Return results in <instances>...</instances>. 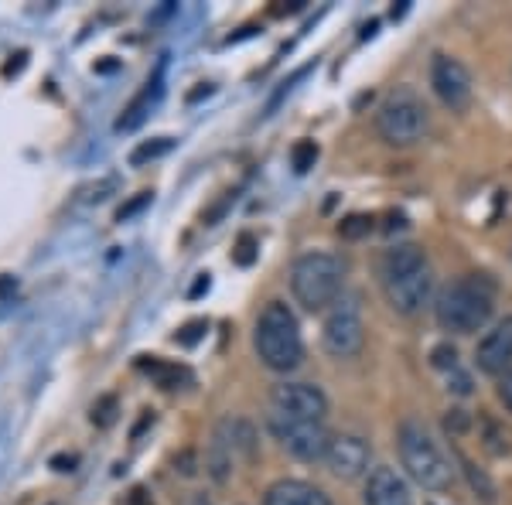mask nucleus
<instances>
[{"label":"nucleus","mask_w":512,"mask_h":505,"mask_svg":"<svg viewBox=\"0 0 512 505\" xmlns=\"http://www.w3.org/2000/svg\"><path fill=\"white\" fill-rule=\"evenodd\" d=\"M263 505H332V499L311 482H301V478H280V482L267 488Z\"/></svg>","instance_id":"nucleus-15"},{"label":"nucleus","mask_w":512,"mask_h":505,"mask_svg":"<svg viewBox=\"0 0 512 505\" xmlns=\"http://www.w3.org/2000/svg\"><path fill=\"white\" fill-rule=\"evenodd\" d=\"M383 291L386 301L393 304L396 314H414L424 311V304L431 301L434 291V270L427 260L424 246L417 243H396L393 250H386L383 256Z\"/></svg>","instance_id":"nucleus-1"},{"label":"nucleus","mask_w":512,"mask_h":505,"mask_svg":"<svg viewBox=\"0 0 512 505\" xmlns=\"http://www.w3.org/2000/svg\"><path fill=\"white\" fill-rule=\"evenodd\" d=\"M117 420V396H103L99 403H93V424L110 427Z\"/></svg>","instance_id":"nucleus-25"},{"label":"nucleus","mask_w":512,"mask_h":505,"mask_svg":"<svg viewBox=\"0 0 512 505\" xmlns=\"http://www.w3.org/2000/svg\"><path fill=\"white\" fill-rule=\"evenodd\" d=\"M495 311V280L489 273H465L451 280L434 304L437 325L451 335H472V331L489 325Z\"/></svg>","instance_id":"nucleus-2"},{"label":"nucleus","mask_w":512,"mask_h":505,"mask_svg":"<svg viewBox=\"0 0 512 505\" xmlns=\"http://www.w3.org/2000/svg\"><path fill=\"white\" fill-rule=\"evenodd\" d=\"M458 461H461V468H465V475H468V482H472V488L478 495H482V502H492V482L489 478L482 475V471H478L472 461L465 458V454H458Z\"/></svg>","instance_id":"nucleus-23"},{"label":"nucleus","mask_w":512,"mask_h":505,"mask_svg":"<svg viewBox=\"0 0 512 505\" xmlns=\"http://www.w3.org/2000/svg\"><path fill=\"white\" fill-rule=\"evenodd\" d=\"M11 291H18V280H14V277H0V297H7Z\"/></svg>","instance_id":"nucleus-32"},{"label":"nucleus","mask_w":512,"mask_h":505,"mask_svg":"<svg viewBox=\"0 0 512 505\" xmlns=\"http://www.w3.org/2000/svg\"><path fill=\"white\" fill-rule=\"evenodd\" d=\"M175 471H181L185 478H192L195 471H198V458H195V451H181L178 458H175Z\"/></svg>","instance_id":"nucleus-28"},{"label":"nucleus","mask_w":512,"mask_h":505,"mask_svg":"<svg viewBox=\"0 0 512 505\" xmlns=\"http://www.w3.org/2000/svg\"><path fill=\"white\" fill-rule=\"evenodd\" d=\"M151 202H154V192H140V195H134V198H130V202L117 212V222H130L137 212H144Z\"/></svg>","instance_id":"nucleus-27"},{"label":"nucleus","mask_w":512,"mask_h":505,"mask_svg":"<svg viewBox=\"0 0 512 505\" xmlns=\"http://www.w3.org/2000/svg\"><path fill=\"white\" fill-rule=\"evenodd\" d=\"M321 342H325V352L332 359H355L366 345V325H362V311L355 297H342L325 318V328H321Z\"/></svg>","instance_id":"nucleus-8"},{"label":"nucleus","mask_w":512,"mask_h":505,"mask_svg":"<svg viewBox=\"0 0 512 505\" xmlns=\"http://www.w3.org/2000/svg\"><path fill=\"white\" fill-rule=\"evenodd\" d=\"M212 287V280H209V273H198V280H195V287L188 291V297H198V294H205Z\"/></svg>","instance_id":"nucleus-31"},{"label":"nucleus","mask_w":512,"mask_h":505,"mask_svg":"<svg viewBox=\"0 0 512 505\" xmlns=\"http://www.w3.org/2000/svg\"><path fill=\"white\" fill-rule=\"evenodd\" d=\"M52 465L59 471H72V465H76V454H69V458H55Z\"/></svg>","instance_id":"nucleus-33"},{"label":"nucleus","mask_w":512,"mask_h":505,"mask_svg":"<svg viewBox=\"0 0 512 505\" xmlns=\"http://www.w3.org/2000/svg\"><path fill=\"white\" fill-rule=\"evenodd\" d=\"M369 444L362 441V437L355 434H338L332 437V447H328L325 461H328V471H332L335 478H342V482H352V478H362L369 468Z\"/></svg>","instance_id":"nucleus-13"},{"label":"nucleus","mask_w":512,"mask_h":505,"mask_svg":"<svg viewBox=\"0 0 512 505\" xmlns=\"http://www.w3.org/2000/svg\"><path fill=\"white\" fill-rule=\"evenodd\" d=\"M291 291L304 311H332L345 297V263L328 250L297 256L291 267Z\"/></svg>","instance_id":"nucleus-3"},{"label":"nucleus","mask_w":512,"mask_h":505,"mask_svg":"<svg viewBox=\"0 0 512 505\" xmlns=\"http://www.w3.org/2000/svg\"><path fill=\"white\" fill-rule=\"evenodd\" d=\"M376 130L390 147H414L431 130V113L410 86L393 89L376 110Z\"/></svg>","instance_id":"nucleus-6"},{"label":"nucleus","mask_w":512,"mask_h":505,"mask_svg":"<svg viewBox=\"0 0 512 505\" xmlns=\"http://www.w3.org/2000/svg\"><path fill=\"white\" fill-rule=\"evenodd\" d=\"M256 250H260L256 236L243 233V236L236 239V246H233V263H239V267H253V263H256Z\"/></svg>","instance_id":"nucleus-22"},{"label":"nucleus","mask_w":512,"mask_h":505,"mask_svg":"<svg viewBox=\"0 0 512 505\" xmlns=\"http://www.w3.org/2000/svg\"><path fill=\"white\" fill-rule=\"evenodd\" d=\"M253 345L256 355L267 369L274 372H294L304 359V342H301V325H297L294 311L284 301H270L260 311L253 328Z\"/></svg>","instance_id":"nucleus-4"},{"label":"nucleus","mask_w":512,"mask_h":505,"mask_svg":"<svg viewBox=\"0 0 512 505\" xmlns=\"http://www.w3.org/2000/svg\"><path fill=\"white\" fill-rule=\"evenodd\" d=\"M158 96H161V72L154 79H147V86L140 89V96L127 106V110H123V117L117 120V130H137L140 123L147 120L151 106L158 103Z\"/></svg>","instance_id":"nucleus-17"},{"label":"nucleus","mask_w":512,"mask_h":505,"mask_svg":"<svg viewBox=\"0 0 512 505\" xmlns=\"http://www.w3.org/2000/svg\"><path fill=\"white\" fill-rule=\"evenodd\" d=\"M315 164H318V144L315 140H297L294 151H291V168L297 175H308Z\"/></svg>","instance_id":"nucleus-20"},{"label":"nucleus","mask_w":512,"mask_h":505,"mask_svg":"<svg viewBox=\"0 0 512 505\" xmlns=\"http://www.w3.org/2000/svg\"><path fill=\"white\" fill-rule=\"evenodd\" d=\"M175 147V140L171 137H154V140H144L140 147H134V154H130V164L134 168H140V164H147V161H158V157H164Z\"/></svg>","instance_id":"nucleus-19"},{"label":"nucleus","mask_w":512,"mask_h":505,"mask_svg":"<svg viewBox=\"0 0 512 505\" xmlns=\"http://www.w3.org/2000/svg\"><path fill=\"white\" fill-rule=\"evenodd\" d=\"M499 400H502V407L512 413V369L499 379Z\"/></svg>","instance_id":"nucleus-29"},{"label":"nucleus","mask_w":512,"mask_h":505,"mask_svg":"<svg viewBox=\"0 0 512 505\" xmlns=\"http://www.w3.org/2000/svg\"><path fill=\"white\" fill-rule=\"evenodd\" d=\"M137 369L144 372V376H151L154 386H161V389H181L185 383H192V372H188L185 366L168 362V359H158V355H140Z\"/></svg>","instance_id":"nucleus-16"},{"label":"nucleus","mask_w":512,"mask_h":505,"mask_svg":"<svg viewBox=\"0 0 512 505\" xmlns=\"http://www.w3.org/2000/svg\"><path fill=\"white\" fill-rule=\"evenodd\" d=\"M205 331H209V321H188V325L175 335V342L185 345V349H192V345H198L205 338Z\"/></svg>","instance_id":"nucleus-24"},{"label":"nucleus","mask_w":512,"mask_h":505,"mask_svg":"<svg viewBox=\"0 0 512 505\" xmlns=\"http://www.w3.org/2000/svg\"><path fill=\"white\" fill-rule=\"evenodd\" d=\"M270 417L318 420V424H325L328 396L315 383H280L270 393Z\"/></svg>","instance_id":"nucleus-10"},{"label":"nucleus","mask_w":512,"mask_h":505,"mask_svg":"<svg viewBox=\"0 0 512 505\" xmlns=\"http://www.w3.org/2000/svg\"><path fill=\"white\" fill-rule=\"evenodd\" d=\"M366 505H414L407 478L390 465H376L366 478Z\"/></svg>","instance_id":"nucleus-14"},{"label":"nucleus","mask_w":512,"mask_h":505,"mask_svg":"<svg viewBox=\"0 0 512 505\" xmlns=\"http://www.w3.org/2000/svg\"><path fill=\"white\" fill-rule=\"evenodd\" d=\"M444 427L454 430V434H461V430L468 427V417H465V410H451L448 413V420H444Z\"/></svg>","instance_id":"nucleus-30"},{"label":"nucleus","mask_w":512,"mask_h":505,"mask_svg":"<svg viewBox=\"0 0 512 505\" xmlns=\"http://www.w3.org/2000/svg\"><path fill=\"white\" fill-rule=\"evenodd\" d=\"M431 362H434V369H441V372L461 369V366H458V352H454V345H437V349L431 352Z\"/></svg>","instance_id":"nucleus-26"},{"label":"nucleus","mask_w":512,"mask_h":505,"mask_svg":"<svg viewBox=\"0 0 512 505\" xmlns=\"http://www.w3.org/2000/svg\"><path fill=\"white\" fill-rule=\"evenodd\" d=\"M256 451H260V441H256V427L250 424V420L226 417V420H219L216 434H212V441H209L205 471H209L219 485H226L243 461L256 458Z\"/></svg>","instance_id":"nucleus-7"},{"label":"nucleus","mask_w":512,"mask_h":505,"mask_svg":"<svg viewBox=\"0 0 512 505\" xmlns=\"http://www.w3.org/2000/svg\"><path fill=\"white\" fill-rule=\"evenodd\" d=\"M373 233V215H349V219L338 222V236L342 239H362Z\"/></svg>","instance_id":"nucleus-21"},{"label":"nucleus","mask_w":512,"mask_h":505,"mask_svg":"<svg viewBox=\"0 0 512 505\" xmlns=\"http://www.w3.org/2000/svg\"><path fill=\"white\" fill-rule=\"evenodd\" d=\"M396 451H400V461L407 468V475L414 478L420 488L427 492H444L454 482V468L448 461V454L441 451V444L431 437L420 420H403L400 430H396Z\"/></svg>","instance_id":"nucleus-5"},{"label":"nucleus","mask_w":512,"mask_h":505,"mask_svg":"<svg viewBox=\"0 0 512 505\" xmlns=\"http://www.w3.org/2000/svg\"><path fill=\"white\" fill-rule=\"evenodd\" d=\"M188 505H212L209 499H205V495H195V499L192 502H188Z\"/></svg>","instance_id":"nucleus-35"},{"label":"nucleus","mask_w":512,"mask_h":505,"mask_svg":"<svg viewBox=\"0 0 512 505\" xmlns=\"http://www.w3.org/2000/svg\"><path fill=\"white\" fill-rule=\"evenodd\" d=\"M117 188H120V178L117 175H106V178H99V181H89V185L79 188V202L99 205V202H106L110 195H117Z\"/></svg>","instance_id":"nucleus-18"},{"label":"nucleus","mask_w":512,"mask_h":505,"mask_svg":"<svg viewBox=\"0 0 512 505\" xmlns=\"http://www.w3.org/2000/svg\"><path fill=\"white\" fill-rule=\"evenodd\" d=\"M267 420H270V434L277 437L280 447L301 461L325 458L328 447H332V434L318 420H287V417H267Z\"/></svg>","instance_id":"nucleus-9"},{"label":"nucleus","mask_w":512,"mask_h":505,"mask_svg":"<svg viewBox=\"0 0 512 505\" xmlns=\"http://www.w3.org/2000/svg\"><path fill=\"white\" fill-rule=\"evenodd\" d=\"M431 86L451 113H465L472 106V72L454 55L437 52L431 59Z\"/></svg>","instance_id":"nucleus-11"},{"label":"nucleus","mask_w":512,"mask_h":505,"mask_svg":"<svg viewBox=\"0 0 512 505\" xmlns=\"http://www.w3.org/2000/svg\"><path fill=\"white\" fill-rule=\"evenodd\" d=\"M475 366L485 372V376H506L512 369V314H506L502 321L485 331L482 342L475 349Z\"/></svg>","instance_id":"nucleus-12"},{"label":"nucleus","mask_w":512,"mask_h":505,"mask_svg":"<svg viewBox=\"0 0 512 505\" xmlns=\"http://www.w3.org/2000/svg\"><path fill=\"white\" fill-rule=\"evenodd\" d=\"M212 93V82H202V89H195V93H188V103H195V99L209 96Z\"/></svg>","instance_id":"nucleus-34"}]
</instances>
